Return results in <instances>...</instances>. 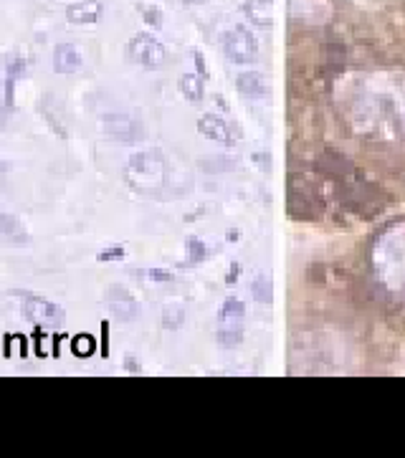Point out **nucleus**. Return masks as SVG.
<instances>
[{
	"label": "nucleus",
	"instance_id": "6",
	"mask_svg": "<svg viewBox=\"0 0 405 458\" xmlns=\"http://www.w3.org/2000/svg\"><path fill=\"white\" fill-rule=\"evenodd\" d=\"M315 170L332 182H350V178L355 175V167L350 165V160L340 149L334 148H325L316 155Z\"/></svg>",
	"mask_w": 405,
	"mask_h": 458
},
{
	"label": "nucleus",
	"instance_id": "2",
	"mask_svg": "<svg viewBox=\"0 0 405 458\" xmlns=\"http://www.w3.org/2000/svg\"><path fill=\"white\" fill-rule=\"evenodd\" d=\"M289 216L294 221L301 223H316L322 221V200L316 195L315 185H309L300 175H289Z\"/></svg>",
	"mask_w": 405,
	"mask_h": 458
},
{
	"label": "nucleus",
	"instance_id": "17",
	"mask_svg": "<svg viewBox=\"0 0 405 458\" xmlns=\"http://www.w3.org/2000/svg\"><path fill=\"white\" fill-rule=\"evenodd\" d=\"M215 342L225 347V350H231V347H239L240 342H243V329H233V327H218V332H215Z\"/></svg>",
	"mask_w": 405,
	"mask_h": 458
},
{
	"label": "nucleus",
	"instance_id": "21",
	"mask_svg": "<svg viewBox=\"0 0 405 458\" xmlns=\"http://www.w3.org/2000/svg\"><path fill=\"white\" fill-rule=\"evenodd\" d=\"M94 347H97V342H94L91 335H76L72 340V352L76 357H89L94 352Z\"/></svg>",
	"mask_w": 405,
	"mask_h": 458
},
{
	"label": "nucleus",
	"instance_id": "28",
	"mask_svg": "<svg viewBox=\"0 0 405 458\" xmlns=\"http://www.w3.org/2000/svg\"><path fill=\"white\" fill-rule=\"evenodd\" d=\"M239 279V264H233V268L228 271V276H225V284H236Z\"/></svg>",
	"mask_w": 405,
	"mask_h": 458
},
{
	"label": "nucleus",
	"instance_id": "26",
	"mask_svg": "<svg viewBox=\"0 0 405 458\" xmlns=\"http://www.w3.org/2000/svg\"><path fill=\"white\" fill-rule=\"evenodd\" d=\"M193 59H196L198 74L203 76V79H208V69H206V59H203V54H200V51H196V54H193Z\"/></svg>",
	"mask_w": 405,
	"mask_h": 458
},
{
	"label": "nucleus",
	"instance_id": "8",
	"mask_svg": "<svg viewBox=\"0 0 405 458\" xmlns=\"http://www.w3.org/2000/svg\"><path fill=\"white\" fill-rule=\"evenodd\" d=\"M102 124H105V132L112 137V140H117L122 145H135L139 142L142 137H145V130H142V124L132 119L130 114H106L102 119Z\"/></svg>",
	"mask_w": 405,
	"mask_h": 458
},
{
	"label": "nucleus",
	"instance_id": "4",
	"mask_svg": "<svg viewBox=\"0 0 405 458\" xmlns=\"http://www.w3.org/2000/svg\"><path fill=\"white\" fill-rule=\"evenodd\" d=\"M221 44H224L225 56L233 64H240V66L243 64H254L256 56H258V41L254 38V33L249 29H243V26H236V29L224 33Z\"/></svg>",
	"mask_w": 405,
	"mask_h": 458
},
{
	"label": "nucleus",
	"instance_id": "13",
	"mask_svg": "<svg viewBox=\"0 0 405 458\" xmlns=\"http://www.w3.org/2000/svg\"><path fill=\"white\" fill-rule=\"evenodd\" d=\"M0 236H5L15 246H26L29 243V233L23 231L21 221L15 216H11V213H5L3 208H0Z\"/></svg>",
	"mask_w": 405,
	"mask_h": 458
},
{
	"label": "nucleus",
	"instance_id": "19",
	"mask_svg": "<svg viewBox=\"0 0 405 458\" xmlns=\"http://www.w3.org/2000/svg\"><path fill=\"white\" fill-rule=\"evenodd\" d=\"M30 69V61L26 59V56H21V54H13L11 59H8V64H5V79H21V76L29 74Z\"/></svg>",
	"mask_w": 405,
	"mask_h": 458
},
{
	"label": "nucleus",
	"instance_id": "30",
	"mask_svg": "<svg viewBox=\"0 0 405 458\" xmlns=\"http://www.w3.org/2000/svg\"><path fill=\"white\" fill-rule=\"evenodd\" d=\"M188 5H193V3H203V0H185Z\"/></svg>",
	"mask_w": 405,
	"mask_h": 458
},
{
	"label": "nucleus",
	"instance_id": "24",
	"mask_svg": "<svg viewBox=\"0 0 405 458\" xmlns=\"http://www.w3.org/2000/svg\"><path fill=\"white\" fill-rule=\"evenodd\" d=\"M142 15H145V21H148L150 26H155V29H157V26H163V15H160L157 8H145Z\"/></svg>",
	"mask_w": 405,
	"mask_h": 458
},
{
	"label": "nucleus",
	"instance_id": "22",
	"mask_svg": "<svg viewBox=\"0 0 405 458\" xmlns=\"http://www.w3.org/2000/svg\"><path fill=\"white\" fill-rule=\"evenodd\" d=\"M182 319H185V314H182L181 307H170V310L163 314V325H165L167 329H178V327L182 325Z\"/></svg>",
	"mask_w": 405,
	"mask_h": 458
},
{
	"label": "nucleus",
	"instance_id": "18",
	"mask_svg": "<svg viewBox=\"0 0 405 458\" xmlns=\"http://www.w3.org/2000/svg\"><path fill=\"white\" fill-rule=\"evenodd\" d=\"M206 259H208L206 243H203L200 238H188V259H185V264H188V267H198V264H203Z\"/></svg>",
	"mask_w": 405,
	"mask_h": 458
},
{
	"label": "nucleus",
	"instance_id": "1",
	"mask_svg": "<svg viewBox=\"0 0 405 458\" xmlns=\"http://www.w3.org/2000/svg\"><path fill=\"white\" fill-rule=\"evenodd\" d=\"M124 178L135 188V191L150 192L160 185H165L167 180V163L165 155L160 149H145L130 157V163L124 167Z\"/></svg>",
	"mask_w": 405,
	"mask_h": 458
},
{
	"label": "nucleus",
	"instance_id": "12",
	"mask_svg": "<svg viewBox=\"0 0 405 458\" xmlns=\"http://www.w3.org/2000/svg\"><path fill=\"white\" fill-rule=\"evenodd\" d=\"M81 66V54L74 44H59L54 48V72L56 74H74Z\"/></svg>",
	"mask_w": 405,
	"mask_h": 458
},
{
	"label": "nucleus",
	"instance_id": "15",
	"mask_svg": "<svg viewBox=\"0 0 405 458\" xmlns=\"http://www.w3.org/2000/svg\"><path fill=\"white\" fill-rule=\"evenodd\" d=\"M206 79L200 74H182L181 76V94L188 99L190 104H200L203 102V97H206V84H203Z\"/></svg>",
	"mask_w": 405,
	"mask_h": 458
},
{
	"label": "nucleus",
	"instance_id": "10",
	"mask_svg": "<svg viewBox=\"0 0 405 458\" xmlns=\"http://www.w3.org/2000/svg\"><path fill=\"white\" fill-rule=\"evenodd\" d=\"M106 299H109V310L112 314L120 319V322H130L137 317V301L132 299V294L122 286H112L106 292Z\"/></svg>",
	"mask_w": 405,
	"mask_h": 458
},
{
	"label": "nucleus",
	"instance_id": "3",
	"mask_svg": "<svg viewBox=\"0 0 405 458\" xmlns=\"http://www.w3.org/2000/svg\"><path fill=\"white\" fill-rule=\"evenodd\" d=\"M21 299H23V317L30 325L46 327V329H59L63 325V310L59 304L36 294H21Z\"/></svg>",
	"mask_w": 405,
	"mask_h": 458
},
{
	"label": "nucleus",
	"instance_id": "9",
	"mask_svg": "<svg viewBox=\"0 0 405 458\" xmlns=\"http://www.w3.org/2000/svg\"><path fill=\"white\" fill-rule=\"evenodd\" d=\"M105 13L102 3L99 0H76L66 8V18L69 23L74 26H91V23H99V18Z\"/></svg>",
	"mask_w": 405,
	"mask_h": 458
},
{
	"label": "nucleus",
	"instance_id": "5",
	"mask_svg": "<svg viewBox=\"0 0 405 458\" xmlns=\"http://www.w3.org/2000/svg\"><path fill=\"white\" fill-rule=\"evenodd\" d=\"M130 59L142 69H160L165 64V48L150 33H137L130 38Z\"/></svg>",
	"mask_w": 405,
	"mask_h": 458
},
{
	"label": "nucleus",
	"instance_id": "27",
	"mask_svg": "<svg viewBox=\"0 0 405 458\" xmlns=\"http://www.w3.org/2000/svg\"><path fill=\"white\" fill-rule=\"evenodd\" d=\"M256 160H258V167H261V170H266V173H269L271 170V157L269 155H256Z\"/></svg>",
	"mask_w": 405,
	"mask_h": 458
},
{
	"label": "nucleus",
	"instance_id": "20",
	"mask_svg": "<svg viewBox=\"0 0 405 458\" xmlns=\"http://www.w3.org/2000/svg\"><path fill=\"white\" fill-rule=\"evenodd\" d=\"M251 294L258 304H271L274 301V292H271L269 276H256L254 286H251Z\"/></svg>",
	"mask_w": 405,
	"mask_h": 458
},
{
	"label": "nucleus",
	"instance_id": "7",
	"mask_svg": "<svg viewBox=\"0 0 405 458\" xmlns=\"http://www.w3.org/2000/svg\"><path fill=\"white\" fill-rule=\"evenodd\" d=\"M198 132L203 134V137H208V140H213V142L228 145V148L236 145L240 137H243V132H240L233 122L218 117V114H203V117L198 119Z\"/></svg>",
	"mask_w": 405,
	"mask_h": 458
},
{
	"label": "nucleus",
	"instance_id": "23",
	"mask_svg": "<svg viewBox=\"0 0 405 458\" xmlns=\"http://www.w3.org/2000/svg\"><path fill=\"white\" fill-rule=\"evenodd\" d=\"M102 264H109V261H122L124 259V246H109V249H105V251H99V256H97Z\"/></svg>",
	"mask_w": 405,
	"mask_h": 458
},
{
	"label": "nucleus",
	"instance_id": "11",
	"mask_svg": "<svg viewBox=\"0 0 405 458\" xmlns=\"http://www.w3.org/2000/svg\"><path fill=\"white\" fill-rule=\"evenodd\" d=\"M236 89L246 99H264V97H269V79L258 72H243L236 79Z\"/></svg>",
	"mask_w": 405,
	"mask_h": 458
},
{
	"label": "nucleus",
	"instance_id": "16",
	"mask_svg": "<svg viewBox=\"0 0 405 458\" xmlns=\"http://www.w3.org/2000/svg\"><path fill=\"white\" fill-rule=\"evenodd\" d=\"M264 8H271V0H246V5H243L246 15L251 18V23L258 26V29H269L271 26V18L264 15Z\"/></svg>",
	"mask_w": 405,
	"mask_h": 458
},
{
	"label": "nucleus",
	"instance_id": "14",
	"mask_svg": "<svg viewBox=\"0 0 405 458\" xmlns=\"http://www.w3.org/2000/svg\"><path fill=\"white\" fill-rule=\"evenodd\" d=\"M243 319H246V307H243V301H239V299H225L224 307L218 310V325L240 329Z\"/></svg>",
	"mask_w": 405,
	"mask_h": 458
},
{
	"label": "nucleus",
	"instance_id": "25",
	"mask_svg": "<svg viewBox=\"0 0 405 458\" xmlns=\"http://www.w3.org/2000/svg\"><path fill=\"white\" fill-rule=\"evenodd\" d=\"M150 279L152 281H173V274L170 271H165V268H152L150 271Z\"/></svg>",
	"mask_w": 405,
	"mask_h": 458
},
{
	"label": "nucleus",
	"instance_id": "29",
	"mask_svg": "<svg viewBox=\"0 0 405 458\" xmlns=\"http://www.w3.org/2000/svg\"><path fill=\"white\" fill-rule=\"evenodd\" d=\"M124 369H127V372H139V365H137V360L127 357V360H124Z\"/></svg>",
	"mask_w": 405,
	"mask_h": 458
}]
</instances>
